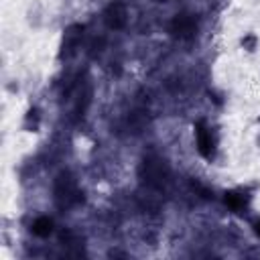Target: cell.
<instances>
[{
    "instance_id": "cell-3",
    "label": "cell",
    "mask_w": 260,
    "mask_h": 260,
    "mask_svg": "<svg viewBox=\"0 0 260 260\" xmlns=\"http://www.w3.org/2000/svg\"><path fill=\"white\" fill-rule=\"evenodd\" d=\"M195 29H197V23H195V19L191 15H179L173 21V25H171L173 35L181 37V39H185V37H191L195 33Z\"/></svg>"
},
{
    "instance_id": "cell-1",
    "label": "cell",
    "mask_w": 260,
    "mask_h": 260,
    "mask_svg": "<svg viewBox=\"0 0 260 260\" xmlns=\"http://www.w3.org/2000/svg\"><path fill=\"white\" fill-rule=\"evenodd\" d=\"M55 199H57V205L59 207H69L73 203L82 201V193L78 191V185L76 181L71 179V175L63 173L59 179H57V185H55Z\"/></svg>"
},
{
    "instance_id": "cell-7",
    "label": "cell",
    "mask_w": 260,
    "mask_h": 260,
    "mask_svg": "<svg viewBox=\"0 0 260 260\" xmlns=\"http://www.w3.org/2000/svg\"><path fill=\"white\" fill-rule=\"evenodd\" d=\"M33 232H35L37 236H47V234L51 232V219H47V217L37 219L35 226H33Z\"/></svg>"
},
{
    "instance_id": "cell-5",
    "label": "cell",
    "mask_w": 260,
    "mask_h": 260,
    "mask_svg": "<svg viewBox=\"0 0 260 260\" xmlns=\"http://www.w3.org/2000/svg\"><path fill=\"white\" fill-rule=\"evenodd\" d=\"M82 27H71L67 33H65V41H63V49H67V51H71L73 47L78 45V41H80V37H82Z\"/></svg>"
},
{
    "instance_id": "cell-4",
    "label": "cell",
    "mask_w": 260,
    "mask_h": 260,
    "mask_svg": "<svg viewBox=\"0 0 260 260\" xmlns=\"http://www.w3.org/2000/svg\"><path fill=\"white\" fill-rule=\"evenodd\" d=\"M106 23L110 29H122L126 25V9L122 3L110 5L106 11Z\"/></svg>"
},
{
    "instance_id": "cell-6",
    "label": "cell",
    "mask_w": 260,
    "mask_h": 260,
    "mask_svg": "<svg viewBox=\"0 0 260 260\" xmlns=\"http://www.w3.org/2000/svg\"><path fill=\"white\" fill-rule=\"evenodd\" d=\"M197 140H199V153L203 157H211V142L203 126H197Z\"/></svg>"
},
{
    "instance_id": "cell-8",
    "label": "cell",
    "mask_w": 260,
    "mask_h": 260,
    "mask_svg": "<svg viewBox=\"0 0 260 260\" xmlns=\"http://www.w3.org/2000/svg\"><path fill=\"white\" fill-rule=\"evenodd\" d=\"M226 201H228L232 207H240V203H242V199L236 197V193H228V195H226Z\"/></svg>"
},
{
    "instance_id": "cell-9",
    "label": "cell",
    "mask_w": 260,
    "mask_h": 260,
    "mask_svg": "<svg viewBox=\"0 0 260 260\" xmlns=\"http://www.w3.org/2000/svg\"><path fill=\"white\" fill-rule=\"evenodd\" d=\"M256 232H258V234H260V224H256Z\"/></svg>"
},
{
    "instance_id": "cell-2",
    "label": "cell",
    "mask_w": 260,
    "mask_h": 260,
    "mask_svg": "<svg viewBox=\"0 0 260 260\" xmlns=\"http://www.w3.org/2000/svg\"><path fill=\"white\" fill-rule=\"evenodd\" d=\"M142 177L148 187L159 189V187H163L169 177V169H167L165 161H161V159H146L142 165Z\"/></svg>"
}]
</instances>
